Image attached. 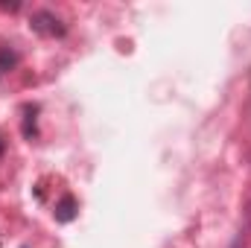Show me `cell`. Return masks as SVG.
I'll list each match as a JSON object with an SVG mask.
<instances>
[{"mask_svg": "<svg viewBox=\"0 0 251 248\" xmlns=\"http://www.w3.org/2000/svg\"><path fill=\"white\" fill-rule=\"evenodd\" d=\"M29 24H32V29H35L38 35H47V38H62L64 32H67L62 21H59L53 12H47V9H41V12H32Z\"/></svg>", "mask_w": 251, "mask_h": 248, "instance_id": "6da1fadb", "label": "cell"}, {"mask_svg": "<svg viewBox=\"0 0 251 248\" xmlns=\"http://www.w3.org/2000/svg\"><path fill=\"white\" fill-rule=\"evenodd\" d=\"M73 216H76V198L73 196H64L62 201L56 204V219L59 222H70Z\"/></svg>", "mask_w": 251, "mask_h": 248, "instance_id": "7a4b0ae2", "label": "cell"}, {"mask_svg": "<svg viewBox=\"0 0 251 248\" xmlns=\"http://www.w3.org/2000/svg\"><path fill=\"white\" fill-rule=\"evenodd\" d=\"M15 64H18V53H15V50H9V47H0V73L12 70Z\"/></svg>", "mask_w": 251, "mask_h": 248, "instance_id": "3957f363", "label": "cell"}, {"mask_svg": "<svg viewBox=\"0 0 251 248\" xmlns=\"http://www.w3.org/2000/svg\"><path fill=\"white\" fill-rule=\"evenodd\" d=\"M3 149H6V140L0 137V158H3Z\"/></svg>", "mask_w": 251, "mask_h": 248, "instance_id": "277c9868", "label": "cell"}]
</instances>
